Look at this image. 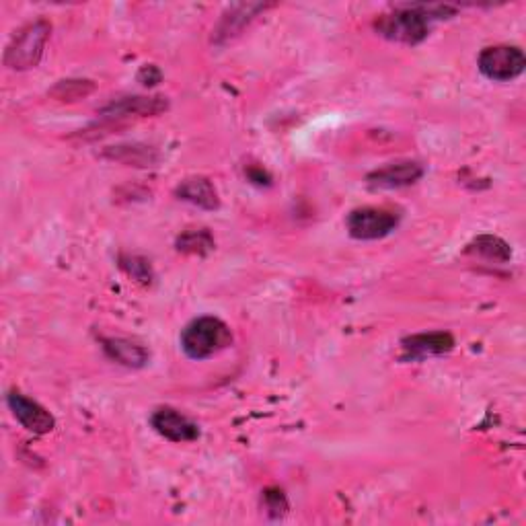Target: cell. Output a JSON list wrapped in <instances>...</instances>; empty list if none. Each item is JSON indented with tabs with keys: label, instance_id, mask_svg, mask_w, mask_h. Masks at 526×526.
Returning a JSON list of instances; mask_svg holds the SVG:
<instances>
[{
	"label": "cell",
	"instance_id": "obj_1",
	"mask_svg": "<svg viewBox=\"0 0 526 526\" xmlns=\"http://www.w3.org/2000/svg\"><path fill=\"white\" fill-rule=\"evenodd\" d=\"M457 7L450 5H401L372 21L374 31L395 44L418 46L432 31L434 21L453 17Z\"/></svg>",
	"mask_w": 526,
	"mask_h": 526
},
{
	"label": "cell",
	"instance_id": "obj_2",
	"mask_svg": "<svg viewBox=\"0 0 526 526\" xmlns=\"http://www.w3.org/2000/svg\"><path fill=\"white\" fill-rule=\"evenodd\" d=\"M179 344L187 358L202 362L229 350L233 346V331L222 319L204 315L183 327Z\"/></svg>",
	"mask_w": 526,
	"mask_h": 526
},
{
	"label": "cell",
	"instance_id": "obj_3",
	"mask_svg": "<svg viewBox=\"0 0 526 526\" xmlns=\"http://www.w3.org/2000/svg\"><path fill=\"white\" fill-rule=\"evenodd\" d=\"M52 25L46 19H35L23 25L5 50V66L11 70H31L42 62Z\"/></svg>",
	"mask_w": 526,
	"mask_h": 526
},
{
	"label": "cell",
	"instance_id": "obj_4",
	"mask_svg": "<svg viewBox=\"0 0 526 526\" xmlns=\"http://www.w3.org/2000/svg\"><path fill=\"white\" fill-rule=\"evenodd\" d=\"M401 224V214L387 206H362L348 214L346 229L356 241H381Z\"/></svg>",
	"mask_w": 526,
	"mask_h": 526
},
{
	"label": "cell",
	"instance_id": "obj_5",
	"mask_svg": "<svg viewBox=\"0 0 526 526\" xmlns=\"http://www.w3.org/2000/svg\"><path fill=\"white\" fill-rule=\"evenodd\" d=\"M477 68L485 79L494 83H510L524 72L526 58L518 46H490L481 50L477 58Z\"/></svg>",
	"mask_w": 526,
	"mask_h": 526
},
{
	"label": "cell",
	"instance_id": "obj_6",
	"mask_svg": "<svg viewBox=\"0 0 526 526\" xmlns=\"http://www.w3.org/2000/svg\"><path fill=\"white\" fill-rule=\"evenodd\" d=\"M457 342L453 333L448 331H430V333H416L403 337L401 340V360L405 362H420L432 356H444L455 350Z\"/></svg>",
	"mask_w": 526,
	"mask_h": 526
},
{
	"label": "cell",
	"instance_id": "obj_7",
	"mask_svg": "<svg viewBox=\"0 0 526 526\" xmlns=\"http://www.w3.org/2000/svg\"><path fill=\"white\" fill-rule=\"evenodd\" d=\"M7 405L13 411L15 420L27 430L37 436L50 434L56 428V420L52 413L42 405L29 397H25L19 391H9L7 395Z\"/></svg>",
	"mask_w": 526,
	"mask_h": 526
},
{
	"label": "cell",
	"instance_id": "obj_8",
	"mask_svg": "<svg viewBox=\"0 0 526 526\" xmlns=\"http://www.w3.org/2000/svg\"><path fill=\"white\" fill-rule=\"evenodd\" d=\"M169 109L167 97H144V95H132V97H118L109 101L101 107L99 114L109 120H122V118H148V116H159L163 111Z\"/></svg>",
	"mask_w": 526,
	"mask_h": 526
},
{
	"label": "cell",
	"instance_id": "obj_9",
	"mask_svg": "<svg viewBox=\"0 0 526 526\" xmlns=\"http://www.w3.org/2000/svg\"><path fill=\"white\" fill-rule=\"evenodd\" d=\"M426 169L418 161H397L366 175V183L372 190H401V187L418 183Z\"/></svg>",
	"mask_w": 526,
	"mask_h": 526
},
{
	"label": "cell",
	"instance_id": "obj_10",
	"mask_svg": "<svg viewBox=\"0 0 526 526\" xmlns=\"http://www.w3.org/2000/svg\"><path fill=\"white\" fill-rule=\"evenodd\" d=\"M153 430L171 442H194L200 438V428L194 420L183 416L173 407H159L150 416Z\"/></svg>",
	"mask_w": 526,
	"mask_h": 526
},
{
	"label": "cell",
	"instance_id": "obj_11",
	"mask_svg": "<svg viewBox=\"0 0 526 526\" xmlns=\"http://www.w3.org/2000/svg\"><path fill=\"white\" fill-rule=\"evenodd\" d=\"M272 7L274 5H263V3H243V5L231 7L227 13L222 15L220 23L212 31L214 33L212 42L214 44H227V42L235 40V37L241 35V31L245 27H249L261 13H266Z\"/></svg>",
	"mask_w": 526,
	"mask_h": 526
},
{
	"label": "cell",
	"instance_id": "obj_12",
	"mask_svg": "<svg viewBox=\"0 0 526 526\" xmlns=\"http://www.w3.org/2000/svg\"><path fill=\"white\" fill-rule=\"evenodd\" d=\"M175 196L181 202L192 204L196 208L214 212L220 208V198L214 183L208 177H187L175 187Z\"/></svg>",
	"mask_w": 526,
	"mask_h": 526
},
{
	"label": "cell",
	"instance_id": "obj_13",
	"mask_svg": "<svg viewBox=\"0 0 526 526\" xmlns=\"http://www.w3.org/2000/svg\"><path fill=\"white\" fill-rule=\"evenodd\" d=\"M101 346H103L105 356L111 362H116L126 368L138 370V368H144L150 360V352L142 344L128 340V337H103Z\"/></svg>",
	"mask_w": 526,
	"mask_h": 526
},
{
	"label": "cell",
	"instance_id": "obj_14",
	"mask_svg": "<svg viewBox=\"0 0 526 526\" xmlns=\"http://www.w3.org/2000/svg\"><path fill=\"white\" fill-rule=\"evenodd\" d=\"M465 253L483 257L487 261H496V263H508L512 259L510 245L504 239L496 237V235H479V237H475L467 245Z\"/></svg>",
	"mask_w": 526,
	"mask_h": 526
},
{
	"label": "cell",
	"instance_id": "obj_15",
	"mask_svg": "<svg viewBox=\"0 0 526 526\" xmlns=\"http://www.w3.org/2000/svg\"><path fill=\"white\" fill-rule=\"evenodd\" d=\"M175 247L185 255H206L214 249V237L206 229H190L177 237Z\"/></svg>",
	"mask_w": 526,
	"mask_h": 526
},
{
	"label": "cell",
	"instance_id": "obj_16",
	"mask_svg": "<svg viewBox=\"0 0 526 526\" xmlns=\"http://www.w3.org/2000/svg\"><path fill=\"white\" fill-rule=\"evenodd\" d=\"M107 157L136 167H153L159 159L150 146H118L116 150H109Z\"/></svg>",
	"mask_w": 526,
	"mask_h": 526
},
{
	"label": "cell",
	"instance_id": "obj_17",
	"mask_svg": "<svg viewBox=\"0 0 526 526\" xmlns=\"http://www.w3.org/2000/svg\"><path fill=\"white\" fill-rule=\"evenodd\" d=\"M95 91L93 81H85V79H68V81H60L54 89H52V97L60 99V101H77L83 99L87 95H91Z\"/></svg>",
	"mask_w": 526,
	"mask_h": 526
},
{
	"label": "cell",
	"instance_id": "obj_18",
	"mask_svg": "<svg viewBox=\"0 0 526 526\" xmlns=\"http://www.w3.org/2000/svg\"><path fill=\"white\" fill-rule=\"evenodd\" d=\"M120 263H122V268H124L134 280L144 282V284L153 280V268H150V261L132 255V257H122Z\"/></svg>",
	"mask_w": 526,
	"mask_h": 526
},
{
	"label": "cell",
	"instance_id": "obj_19",
	"mask_svg": "<svg viewBox=\"0 0 526 526\" xmlns=\"http://www.w3.org/2000/svg\"><path fill=\"white\" fill-rule=\"evenodd\" d=\"M263 508L268 510V514L272 518H280L286 514L288 510V500L284 496L282 490H278V487H272V490H266V494H263Z\"/></svg>",
	"mask_w": 526,
	"mask_h": 526
},
{
	"label": "cell",
	"instance_id": "obj_20",
	"mask_svg": "<svg viewBox=\"0 0 526 526\" xmlns=\"http://www.w3.org/2000/svg\"><path fill=\"white\" fill-rule=\"evenodd\" d=\"M163 81V72L155 64H146L138 70V83L144 87H155Z\"/></svg>",
	"mask_w": 526,
	"mask_h": 526
},
{
	"label": "cell",
	"instance_id": "obj_21",
	"mask_svg": "<svg viewBox=\"0 0 526 526\" xmlns=\"http://www.w3.org/2000/svg\"><path fill=\"white\" fill-rule=\"evenodd\" d=\"M247 177H249V179H251L253 183H259V185H263V177H266V179H270V175H268L266 171H263L261 167H257V169H249Z\"/></svg>",
	"mask_w": 526,
	"mask_h": 526
}]
</instances>
